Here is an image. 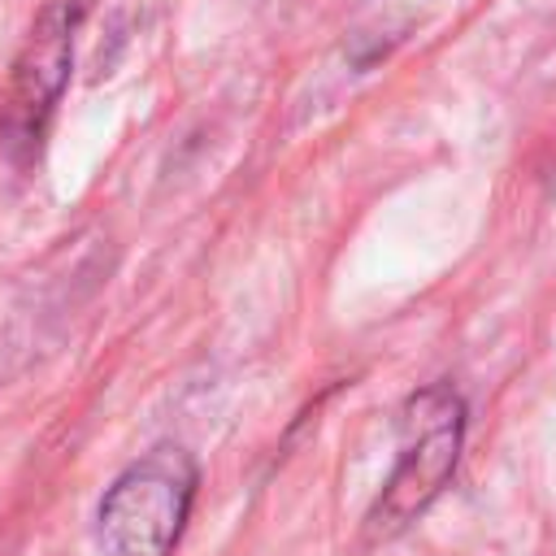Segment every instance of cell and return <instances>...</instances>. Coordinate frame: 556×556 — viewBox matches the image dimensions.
<instances>
[{"instance_id": "obj_2", "label": "cell", "mask_w": 556, "mask_h": 556, "mask_svg": "<svg viewBox=\"0 0 556 556\" xmlns=\"http://www.w3.org/2000/svg\"><path fill=\"white\" fill-rule=\"evenodd\" d=\"M200 486V465L182 447H152L126 465L100 500V543L109 556H169L182 539Z\"/></svg>"}, {"instance_id": "obj_1", "label": "cell", "mask_w": 556, "mask_h": 556, "mask_svg": "<svg viewBox=\"0 0 556 556\" xmlns=\"http://www.w3.org/2000/svg\"><path fill=\"white\" fill-rule=\"evenodd\" d=\"M400 456L378 500L365 513V543H387L408 530L452 482L465 447V400L447 382L417 387L395 417Z\"/></svg>"}, {"instance_id": "obj_3", "label": "cell", "mask_w": 556, "mask_h": 556, "mask_svg": "<svg viewBox=\"0 0 556 556\" xmlns=\"http://www.w3.org/2000/svg\"><path fill=\"white\" fill-rule=\"evenodd\" d=\"M78 22H83V0H52L30 26L13 61V78H9V96L0 113V135L13 161H30L39 152V139L70 83Z\"/></svg>"}]
</instances>
